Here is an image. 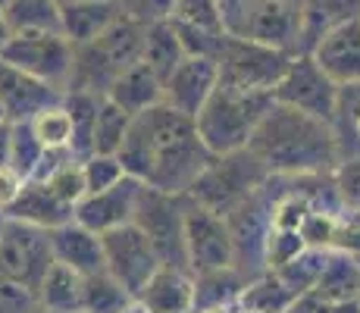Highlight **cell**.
Wrapping results in <instances>:
<instances>
[{
    "instance_id": "1",
    "label": "cell",
    "mask_w": 360,
    "mask_h": 313,
    "mask_svg": "<svg viewBox=\"0 0 360 313\" xmlns=\"http://www.w3.org/2000/svg\"><path fill=\"white\" fill-rule=\"evenodd\" d=\"M116 157L129 176L166 194H188L200 172L217 160L200 141L195 120L166 103L131 116V129Z\"/></svg>"
},
{
    "instance_id": "2",
    "label": "cell",
    "mask_w": 360,
    "mask_h": 313,
    "mask_svg": "<svg viewBox=\"0 0 360 313\" xmlns=\"http://www.w3.org/2000/svg\"><path fill=\"white\" fill-rule=\"evenodd\" d=\"M248 151L266 176H329L342 160L335 125L276 101L254 129Z\"/></svg>"
},
{
    "instance_id": "3",
    "label": "cell",
    "mask_w": 360,
    "mask_h": 313,
    "mask_svg": "<svg viewBox=\"0 0 360 313\" xmlns=\"http://www.w3.org/2000/svg\"><path fill=\"white\" fill-rule=\"evenodd\" d=\"M141 47H144V23L122 13L98 38L75 44L72 75H69L66 91H91L103 97L107 88L129 66H135L141 60Z\"/></svg>"
},
{
    "instance_id": "4",
    "label": "cell",
    "mask_w": 360,
    "mask_h": 313,
    "mask_svg": "<svg viewBox=\"0 0 360 313\" xmlns=\"http://www.w3.org/2000/svg\"><path fill=\"white\" fill-rule=\"evenodd\" d=\"M269 107H273L269 91H238V88L217 85L195 116V129L213 157H226L248 148L254 129Z\"/></svg>"
},
{
    "instance_id": "5",
    "label": "cell",
    "mask_w": 360,
    "mask_h": 313,
    "mask_svg": "<svg viewBox=\"0 0 360 313\" xmlns=\"http://www.w3.org/2000/svg\"><path fill=\"white\" fill-rule=\"evenodd\" d=\"M292 57L295 53L279 51V47L226 34L223 47H219V53H217V69H219L217 85L238 88V91H269L273 94L276 82L282 79V72H285Z\"/></svg>"
},
{
    "instance_id": "6",
    "label": "cell",
    "mask_w": 360,
    "mask_h": 313,
    "mask_svg": "<svg viewBox=\"0 0 360 313\" xmlns=\"http://www.w3.org/2000/svg\"><path fill=\"white\" fill-rule=\"evenodd\" d=\"M0 60L10 66L22 69V72L34 75V79L47 82V85L66 91L69 75H72V60L75 47L63 32H13L10 41L0 51Z\"/></svg>"
},
{
    "instance_id": "7",
    "label": "cell",
    "mask_w": 360,
    "mask_h": 313,
    "mask_svg": "<svg viewBox=\"0 0 360 313\" xmlns=\"http://www.w3.org/2000/svg\"><path fill=\"white\" fill-rule=\"evenodd\" d=\"M182 229H185V257L191 273H213V269L235 267V245L229 222L223 213L191 200L182 194Z\"/></svg>"
},
{
    "instance_id": "8",
    "label": "cell",
    "mask_w": 360,
    "mask_h": 313,
    "mask_svg": "<svg viewBox=\"0 0 360 313\" xmlns=\"http://www.w3.org/2000/svg\"><path fill=\"white\" fill-rule=\"evenodd\" d=\"M266 179V170L254 160L251 151H235V154H226V157H217L195 185H191L188 198L198 200V204L210 207L217 213H229L241 198L254 191L257 185H263Z\"/></svg>"
},
{
    "instance_id": "9",
    "label": "cell",
    "mask_w": 360,
    "mask_h": 313,
    "mask_svg": "<svg viewBox=\"0 0 360 313\" xmlns=\"http://www.w3.org/2000/svg\"><path fill=\"white\" fill-rule=\"evenodd\" d=\"M51 263H53L51 229L6 217L4 232H0V276L38 291Z\"/></svg>"
},
{
    "instance_id": "10",
    "label": "cell",
    "mask_w": 360,
    "mask_h": 313,
    "mask_svg": "<svg viewBox=\"0 0 360 313\" xmlns=\"http://www.w3.org/2000/svg\"><path fill=\"white\" fill-rule=\"evenodd\" d=\"M338 94H342V88L316 66L310 53H295L288 60L282 79L273 88L276 103H285V107L301 110V113L320 116V120H326L332 125H335V113H338Z\"/></svg>"
},
{
    "instance_id": "11",
    "label": "cell",
    "mask_w": 360,
    "mask_h": 313,
    "mask_svg": "<svg viewBox=\"0 0 360 313\" xmlns=\"http://www.w3.org/2000/svg\"><path fill=\"white\" fill-rule=\"evenodd\" d=\"M101 241H103L107 273L138 301L141 288L148 285L150 276H154V269L160 267L157 248L150 245V238L135 222H122V226H116V229H107V232H101Z\"/></svg>"
},
{
    "instance_id": "12",
    "label": "cell",
    "mask_w": 360,
    "mask_h": 313,
    "mask_svg": "<svg viewBox=\"0 0 360 313\" xmlns=\"http://www.w3.org/2000/svg\"><path fill=\"white\" fill-rule=\"evenodd\" d=\"M131 222L141 226V232L150 238V245L160 254V263L188 267V257H185V229H182V194H166V191L144 185Z\"/></svg>"
},
{
    "instance_id": "13",
    "label": "cell",
    "mask_w": 360,
    "mask_h": 313,
    "mask_svg": "<svg viewBox=\"0 0 360 313\" xmlns=\"http://www.w3.org/2000/svg\"><path fill=\"white\" fill-rule=\"evenodd\" d=\"M144 182H138L135 176H122L116 185L103 188V191H88L85 198L75 204L72 219L88 226L91 232H107V229H116L122 222L135 219V207L138 198H141Z\"/></svg>"
},
{
    "instance_id": "14",
    "label": "cell",
    "mask_w": 360,
    "mask_h": 313,
    "mask_svg": "<svg viewBox=\"0 0 360 313\" xmlns=\"http://www.w3.org/2000/svg\"><path fill=\"white\" fill-rule=\"evenodd\" d=\"M219 82L217 60L210 57H182L176 69L163 79V103L176 113L195 120L207 97L213 94Z\"/></svg>"
},
{
    "instance_id": "15",
    "label": "cell",
    "mask_w": 360,
    "mask_h": 313,
    "mask_svg": "<svg viewBox=\"0 0 360 313\" xmlns=\"http://www.w3.org/2000/svg\"><path fill=\"white\" fill-rule=\"evenodd\" d=\"M307 53L338 88L360 85V16L326 32Z\"/></svg>"
},
{
    "instance_id": "16",
    "label": "cell",
    "mask_w": 360,
    "mask_h": 313,
    "mask_svg": "<svg viewBox=\"0 0 360 313\" xmlns=\"http://www.w3.org/2000/svg\"><path fill=\"white\" fill-rule=\"evenodd\" d=\"M63 101V91L0 60V110L10 122H29L44 107Z\"/></svg>"
},
{
    "instance_id": "17",
    "label": "cell",
    "mask_w": 360,
    "mask_h": 313,
    "mask_svg": "<svg viewBox=\"0 0 360 313\" xmlns=\"http://www.w3.org/2000/svg\"><path fill=\"white\" fill-rule=\"evenodd\" d=\"M138 304L148 313H191L195 307V273L188 267L160 263L138 295Z\"/></svg>"
},
{
    "instance_id": "18",
    "label": "cell",
    "mask_w": 360,
    "mask_h": 313,
    "mask_svg": "<svg viewBox=\"0 0 360 313\" xmlns=\"http://www.w3.org/2000/svg\"><path fill=\"white\" fill-rule=\"evenodd\" d=\"M51 250H53V260L75 269L79 276H94V273L107 269L101 235L75 219L51 229Z\"/></svg>"
},
{
    "instance_id": "19",
    "label": "cell",
    "mask_w": 360,
    "mask_h": 313,
    "mask_svg": "<svg viewBox=\"0 0 360 313\" xmlns=\"http://www.w3.org/2000/svg\"><path fill=\"white\" fill-rule=\"evenodd\" d=\"M6 217L32 222V226H41V229H57L72 219V207L63 204L41 179H25L22 191H19V198L6 210Z\"/></svg>"
},
{
    "instance_id": "20",
    "label": "cell",
    "mask_w": 360,
    "mask_h": 313,
    "mask_svg": "<svg viewBox=\"0 0 360 313\" xmlns=\"http://www.w3.org/2000/svg\"><path fill=\"white\" fill-rule=\"evenodd\" d=\"M122 16L120 0H79V4L60 6V32L75 44L98 38Z\"/></svg>"
},
{
    "instance_id": "21",
    "label": "cell",
    "mask_w": 360,
    "mask_h": 313,
    "mask_svg": "<svg viewBox=\"0 0 360 313\" xmlns=\"http://www.w3.org/2000/svg\"><path fill=\"white\" fill-rule=\"evenodd\" d=\"M354 16H360V0H301L297 53H307L326 32Z\"/></svg>"
},
{
    "instance_id": "22",
    "label": "cell",
    "mask_w": 360,
    "mask_h": 313,
    "mask_svg": "<svg viewBox=\"0 0 360 313\" xmlns=\"http://www.w3.org/2000/svg\"><path fill=\"white\" fill-rule=\"evenodd\" d=\"M113 103H120L126 113H141L148 107H157L163 103V82L154 75V69L148 66L144 60H138L135 66H129L113 85L107 88V94Z\"/></svg>"
},
{
    "instance_id": "23",
    "label": "cell",
    "mask_w": 360,
    "mask_h": 313,
    "mask_svg": "<svg viewBox=\"0 0 360 313\" xmlns=\"http://www.w3.org/2000/svg\"><path fill=\"white\" fill-rule=\"evenodd\" d=\"M357 288H360V254L329 248L323 269L310 291H316L323 301H351V298H357Z\"/></svg>"
},
{
    "instance_id": "24",
    "label": "cell",
    "mask_w": 360,
    "mask_h": 313,
    "mask_svg": "<svg viewBox=\"0 0 360 313\" xmlns=\"http://www.w3.org/2000/svg\"><path fill=\"white\" fill-rule=\"evenodd\" d=\"M185 51H182V41H179L176 29H172L169 19H157V23L144 25V47H141V60L154 69L157 79H166L172 69L182 63Z\"/></svg>"
},
{
    "instance_id": "25",
    "label": "cell",
    "mask_w": 360,
    "mask_h": 313,
    "mask_svg": "<svg viewBox=\"0 0 360 313\" xmlns=\"http://www.w3.org/2000/svg\"><path fill=\"white\" fill-rule=\"evenodd\" d=\"M34 298H38V307L51 313H72L75 307H82V276L53 260Z\"/></svg>"
},
{
    "instance_id": "26",
    "label": "cell",
    "mask_w": 360,
    "mask_h": 313,
    "mask_svg": "<svg viewBox=\"0 0 360 313\" xmlns=\"http://www.w3.org/2000/svg\"><path fill=\"white\" fill-rule=\"evenodd\" d=\"M63 107L69 110L72 120V151L75 160L91 157V135H94V120H98V107H101V94L91 91H63Z\"/></svg>"
},
{
    "instance_id": "27",
    "label": "cell",
    "mask_w": 360,
    "mask_h": 313,
    "mask_svg": "<svg viewBox=\"0 0 360 313\" xmlns=\"http://www.w3.org/2000/svg\"><path fill=\"white\" fill-rule=\"evenodd\" d=\"M135 304V298L103 269L94 276H82V307L88 313H122Z\"/></svg>"
},
{
    "instance_id": "28",
    "label": "cell",
    "mask_w": 360,
    "mask_h": 313,
    "mask_svg": "<svg viewBox=\"0 0 360 313\" xmlns=\"http://www.w3.org/2000/svg\"><path fill=\"white\" fill-rule=\"evenodd\" d=\"M131 129V113L113 103L110 97H101L98 120H94V135H91V154H120L122 141H126Z\"/></svg>"
},
{
    "instance_id": "29",
    "label": "cell",
    "mask_w": 360,
    "mask_h": 313,
    "mask_svg": "<svg viewBox=\"0 0 360 313\" xmlns=\"http://www.w3.org/2000/svg\"><path fill=\"white\" fill-rule=\"evenodd\" d=\"M4 16L13 32H60V4L57 0H10Z\"/></svg>"
},
{
    "instance_id": "30",
    "label": "cell",
    "mask_w": 360,
    "mask_h": 313,
    "mask_svg": "<svg viewBox=\"0 0 360 313\" xmlns=\"http://www.w3.org/2000/svg\"><path fill=\"white\" fill-rule=\"evenodd\" d=\"M29 125H32L34 138L44 144V151H69V141H72V120H69V110L63 107V101L44 107L41 113H34Z\"/></svg>"
},
{
    "instance_id": "31",
    "label": "cell",
    "mask_w": 360,
    "mask_h": 313,
    "mask_svg": "<svg viewBox=\"0 0 360 313\" xmlns=\"http://www.w3.org/2000/svg\"><path fill=\"white\" fill-rule=\"evenodd\" d=\"M44 154V144L34 138L29 122H10V170H16L22 179H32Z\"/></svg>"
},
{
    "instance_id": "32",
    "label": "cell",
    "mask_w": 360,
    "mask_h": 313,
    "mask_svg": "<svg viewBox=\"0 0 360 313\" xmlns=\"http://www.w3.org/2000/svg\"><path fill=\"white\" fill-rule=\"evenodd\" d=\"M169 19L172 23H179V25H191V29L226 32L217 0H176V4H172Z\"/></svg>"
},
{
    "instance_id": "33",
    "label": "cell",
    "mask_w": 360,
    "mask_h": 313,
    "mask_svg": "<svg viewBox=\"0 0 360 313\" xmlns=\"http://www.w3.org/2000/svg\"><path fill=\"white\" fill-rule=\"evenodd\" d=\"M332 188L345 210H360V151L338 160L332 170Z\"/></svg>"
},
{
    "instance_id": "34",
    "label": "cell",
    "mask_w": 360,
    "mask_h": 313,
    "mask_svg": "<svg viewBox=\"0 0 360 313\" xmlns=\"http://www.w3.org/2000/svg\"><path fill=\"white\" fill-rule=\"evenodd\" d=\"M82 172H85V188L88 191H103V188L116 185L126 176V166L120 163L116 154H91L82 160Z\"/></svg>"
},
{
    "instance_id": "35",
    "label": "cell",
    "mask_w": 360,
    "mask_h": 313,
    "mask_svg": "<svg viewBox=\"0 0 360 313\" xmlns=\"http://www.w3.org/2000/svg\"><path fill=\"white\" fill-rule=\"evenodd\" d=\"M34 310H38L34 291L0 276V313H34Z\"/></svg>"
},
{
    "instance_id": "36",
    "label": "cell",
    "mask_w": 360,
    "mask_h": 313,
    "mask_svg": "<svg viewBox=\"0 0 360 313\" xmlns=\"http://www.w3.org/2000/svg\"><path fill=\"white\" fill-rule=\"evenodd\" d=\"M172 4L176 0H120V10L138 23H157V19H169Z\"/></svg>"
},
{
    "instance_id": "37",
    "label": "cell",
    "mask_w": 360,
    "mask_h": 313,
    "mask_svg": "<svg viewBox=\"0 0 360 313\" xmlns=\"http://www.w3.org/2000/svg\"><path fill=\"white\" fill-rule=\"evenodd\" d=\"M219 6V16H223V29L226 34H235L238 38L241 29H245V19L251 13L254 0H217Z\"/></svg>"
},
{
    "instance_id": "38",
    "label": "cell",
    "mask_w": 360,
    "mask_h": 313,
    "mask_svg": "<svg viewBox=\"0 0 360 313\" xmlns=\"http://www.w3.org/2000/svg\"><path fill=\"white\" fill-rule=\"evenodd\" d=\"M22 185H25V179L19 176L16 170H10V166H0V213H6L13 207V200L19 198Z\"/></svg>"
},
{
    "instance_id": "39",
    "label": "cell",
    "mask_w": 360,
    "mask_h": 313,
    "mask_svg": "<svg viewBox=\"0 0 360 313\" xmlns=\"http://www.w3.org/2000/svg\"><path fill=\"white\" fill-rule=\"evenodd\" d=\"M282 313H332V304L323 301L316 291H301Z\"/></svg>"
},
{
    "instance_id": "40",
    "label": "cell",
    "mask_w": 360,
    "mask_h": 313,
    "mask_svg": "<svg viewBox=\"0 0 360 313\" xmlns=\"http://www.w3.org/2000/svg\"><path fill=\"white\" fill-rule=\"evenodd\" d=\"M191 313H238V301H232V304H213V307H200V310H191Z\"/></svg>"
},
{
    "instance_id": "41",
    "label": "cell",
    "mask_w": 360,
    "mask_h": 313,
    "mask_svg": "<svg viewBox=\"0 0 360 313\" xmlns=\"http://www.w3.org/2000/svg\"><path fill=\"white\" fill-rule=\"evenodd\" d=\"M10 34H13V29H10V23H6L4 10H0V51H4V44L10 41Z\"/></svg>"
},
{
    "instance_id": "42",
    "label": "cell",
    "mask_w": 360,
    "mask_h": 313,
    "mask_svg": "<svg viewBox=\"0 0 360 313\" xmlns=\"http://www.w3.org/2000/svg\"><path fill=\"white\" fill-rule=\"evenodd\" d=\"M122 313H148V310H144V307H141V304H138V301H135V304H131V307H126V310H122Z\"/></svg>"
},
{
    "instance_id": "43",
    "label": "cell",
    "mask_w": 360,
    "mask_h": 313,
    "mask_svg": "<svg viewBox=\"0 0 360 313\" xmlns=\"http://www.w3.org/2000/svg\"><path fill=\"white\" fill-rule=\"evenodd\" d=\"M238 313H263V310H254V307H238Z\"/></svg>"
},
{
    "instance_id": "44",
    "label": "cell",
    "mask_w": 360,
    "mask_h": 313,
    "mask_svg": "<svg viewBox=\"0 0 360 313\" xmlns=\"http://www.w3.org/2000/svg\"><path fill=\"white\" fill-rule=\"evenodd\" d=\"M4 222H6V213H0V232H4Z\"/></svg>"
},
{
    "instance_id": "45",
    "label": "cell",
    "mask_w": 360,
    "mask_h": 313,
    "mask_svg": "<svg viewBox=\"0 0 360 313\" xmlns=\"http://www.w3.org/2000/svg\"><path fill=\"white\" fill-rule=\"evenodd\" d=\"M57 4H60V6H63V4H79V0H57Z\"/></svg>"
},
{
    "instance_id": "46",
    "label": "cell",
    "mask_w": 360,
    "mask_h": 313,
    "mask_svg": "<svg viewBox=\"0 0 360 313\" xmlns=\"http://www.w3.org/2000/svg\"><path fill=\"white\" fill-rule=\"evenodd\" d=\"M6 4H10V0H0V10H4V6H6Z\"/></svg>"
},
{
    "instance_id": "47",
    "label": "cell",
    "mask_w": 360,
    "mask_h": 313,
    "mask_svg": "<svg viewBox=\"0 0 360 313\" xmlns=\"http://www.w3.org/2000/svg\"><path fill=\"white\" fill-rule=\"evenodd\" d=\"M34 313H51V310H44V307H38V310H34Z\"/></svg>"
},
{
    "instance_id": "48",
    "label": "cell",
    "mask_w": 360,
    "mask_h": 313,
    "mask_svg": "<svg viewBox=\"0 0 360 313\" xmlns=\"http://www.w3.org/2000/svg\"><path fill=\"white\" fill-rule=\"evenodd\" d=\"M0 120H4V110H0Z\"/></svg>"
}]
</instances>
